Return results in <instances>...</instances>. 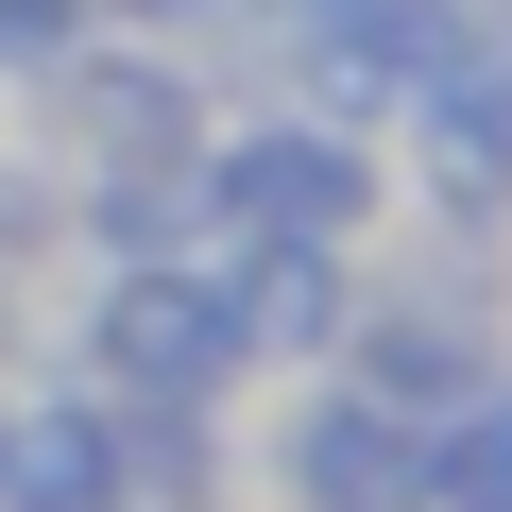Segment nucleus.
<instances>
[{
	"label": "nucleus",
	"mask_w": 512,
	"mask_h": 512,
	"mask_svg": "<svg viewBox=\"0 0 512 512\" xmlns=\"http://www.w3.org/2000/svg\"><path fill=\"white\" fill-rule=\"evenodd\" d=\"M188 188H205L222 222H256V239H359V205H376V171H359L342 137H308V120L239 137V154H188Z\"/></svg>",
	"instance_id": "2"
},
{
	"label": "nucleus",
	"mask_w": 512,
	"mask_h": 512,
	"mask_svg": "<svg viewBox=\"0 0 512 512\" xmlns=\"http://www.w3.org/2000/svg\"><path fill=\"white\" fill-rule=\"evenodd\" d=\"M427 154H444V188H512V52H444L427 69Z\"/></svg>",
	"instance_id": "5"
},
{
	"label": "nucleus",
	"mask_w": 512,
	"mask_h": 512,
	"mask_svg": "<svg viewBox=\"0 0 512 512\" xmlns=\"http://www.w3.org/2000/svg\"><path fill=\"white\" fill-rule=\"evenodd\" d=\"M86 359H103L137 410H188V393L239 376V291H222V274H120V291L86 308Z\"/></svg>",
	"instance_id": "1"
},
{
	"label": "nucleus",
	"mask_w": 512,
	"mask_h": 512,
	"mask_svg": "<svg viewBox=\"0 0 512 512\" xmlns=\"http://www.w3.org/2000/svg\"><path fill=\"white\" fill-rule=\"evenodd\" d=\"M0 495L18 512H120V427H0Z\"/></svg>",
	"instance_id": "6"
},
{
	"label": "nucleus",
	"mask_w": 512,
	"mask_h": 512,
	"mask_svg": "<svg viewBox=\"0 0 512 512\" xmlns=\"http://www.w3.org/2000/svg\"><path fill=\"white\" fill-rule=\"evenodd\" d=\"M427 512H512V393H461L427 427Z\"/></svg>",
	"instance_id": "7"
},
{
	"label": "nucleus",
	"mask_w": 512,
	"mask_h": 512,
	"mask_svg": "<svg viewBox=\"0 0 512 512\" xmlns=\"http://www.w3.org/2000/svg\"><path fill=\"white\" fill-rule=\"evenodd\" d=\"M69 137H86V171H188V86L103 52V69H69Z\"/></svg>",
	"instance_id": "4"
},
{
	"label": "nucleus",
	"mask_w": 512,
	"mask_h": 512,
	"mask_svg": "<svg viewBox=\"0 0 512 512\" xmlns=\"http://www.w3.org/2000/svg\"><path fill=\"white\" fill-rule=\"evenodd\" d=\"M69 18H86V0H0V69H35V52H52Z\"/></svg>",
	"instance_id": "8"
},
{
	"label": "nucleus",
	"mask_w": 512,
	"mask_h": 512,
	"mask_svg": "<svg viewBox=\"0 0 512 512\" xmlns=\"http://www.w3.org/2000/svg\"><path fill=\"white\" fill-rule=\"evenodd\" d=\"M291 495L308 512H427V427L393 393H325L291 427Z\"/></svg>",
	"instance_id": "3"
},
{
	"label": "nucleus",
	"mask_w": 512,
	"mask_h": 512,
	"mask_svg": "<svg viewBox=\"0 0 512 512\" xmlns=\"http://www.w3.org/2000/svg\"><path fill=\"white\" fill-rule=\"evenodd\" d=\"M120 18H205V0H120Z\"/></svg>",
	"instance_id": "9"
}]
</instances>
